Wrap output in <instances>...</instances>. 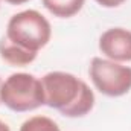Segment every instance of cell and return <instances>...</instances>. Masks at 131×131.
<instances>
[{
  "label": "cell",
  "instance_id": "8992f818",
  "mask_svg": "<svg viewBox=\"0 0 131 131\" xmlns=\"http://www.w3.org/2000/svg\"><path fill=\"white\" fill-rule=\"evenodd\" d=\"M85 0H43L44 8L55 17L69 18L78 14Z\"/></svg>",
  "mask_w": 131,
  "mask_h": 131
},
{
  "label": "cell",
  "instance_id": "8fae6325",
  "mask_svg": "<svg viewBox=\"0 0 131 131\" xmlns=\"http://www.w3.org/2000/svg\"><path fill=\"white\" fill-rule=\"evenodd\" d=\"M2 84L3 82H2V78H0V90H2ZM0 104H2V98H0Z\"/></svg>",
  "mask_w": 131,
  "mask_h": 131
},
{
  "label": "cell",
  "instance_id": "6da1fadb",
  "mask_svg": "<svg viewBox=\"0 0 131 131\" xmlns=\"http://www.w3.org/2000/svg\"><path fill=\"white\" fill-rule=\"evenodd\" d=\"M52 35L47 18L35 9L21 11L11 17L6 34L0 38V57L11 66L23 67L37 58Z\"/></svg>",
  "mask_w": 131,
  "mask_h": 131
},
{
  "label": "cell",
  "instance_id": "30bf717a",
  "mask_svg": "<svg viewBox=\"0 0 131 131\" xmlns=\"http://www.w3.org/2000/svg\"><path fill=\"white\" fill-rule=\"evenodd\" d=\"M0 131H11V130H9V127H8L6 124H3V122L0 121Z\"/></svg>",
  "mask_w": 131,
  "mask_h": 131
},
{
  "label": "cell",
  "instance_id": "ba28073f",
  "mask_svg": "<svg viewBox=\"0 0 131 131\" xmlns=\"http://www.w3.org/2000/svg\"><path fill=\"white\" fill-rule=\"evenodd\" d=\"M96 2L104 8H116V6L122 5L125 0H96Z\"/></svg>",
  "mask_w": 131,
  "mask_h": 131
},
{
  "label": "cell",
  "instance_id": "5b68a950",
  "mask_svg": "<svg viewBox=\"0 0 131 131\" xmlns=\"http://www.w3.org/2000/svg\"><path fill=\"white\" fill-rule=\"evenodd\" d=\"M101 52L111 61H131V31L111 28L99 38Z\"/></svg>",
  "mask_w": 131,
  "mask_h": 131
},
{
  "label": "cell",
  "instance_id": "9c48e42d",
  "mask_svg": "<svg viewBox=\"0 0 131 131\" xmlns=\"http://www.w3.org/2000/svg\"><path fill=\"white\" fill-rule=\"evenodd\" d=\"M5 2H8V3H11V5H23V3H26V2H29V0H5Z\"/></svg>",
  "mask_w": 131,
  "mask_h": 131
},
{
  "label": "cell",
  "instance_id": "52a82bcc",
  "mask_svg": "<svg viewBox=\"0 0 131 131\" xmlns=\"http://www.w3.org/2000/svg\"><path fill=\"white\" fill-rule=\"evenodd\" d=\"M20 131H61L58 125L47 116H34L25 121Z\"/></svg>",
  "mask_w": 131,
  "mask_h": 131
},
{
  "label": "cell",
  "instance_id": "3957f363",
  "mask_svg": "<svg viewBox=\"0 0 131 131\" xmlns=\"http://www.w3.org/2000/svg\"><path fill=\"white\" fill-rule=\"evenodd\" d=\"M2 102L12 111H31L46 104L41 79L31 73H12L0 90Z\"/></svg>",
  "mask_w": 131,
  "mask_h": 131
},
{
  "label": "cell",
  "instance_id": "277c9868",
  "mask_svg": "<svg viewBox=\"0 0 131 131\" xmlns=\"http://www.w3.org/2000/svg\"><path fill=\"white\" fill-rule=\"evenodd\" d=\"M90 78L102 95L116 98L128 93L131 89V67L116 61L93 58L89 69Z\"/></svg>",
  "mask_w": 131,
  "mask_h": 131
},
{
  "label": "cell",
  "instance_id": "7a4b0ae2",
  "mask_svg": "<svg viewBox=\"0 0 131 131\" xmlns=\"http://www.w3.org/2000/svg\"><path fill=\"white\" fill-rule=\"evenodd\" d=\"M46 105L58 110L67 117H81L90 113L95 95L79 78L66 72H50L41 78Z\"/></svg>",
  "mask_w": 131,
  "mask_h": 131
}]
</instances>
